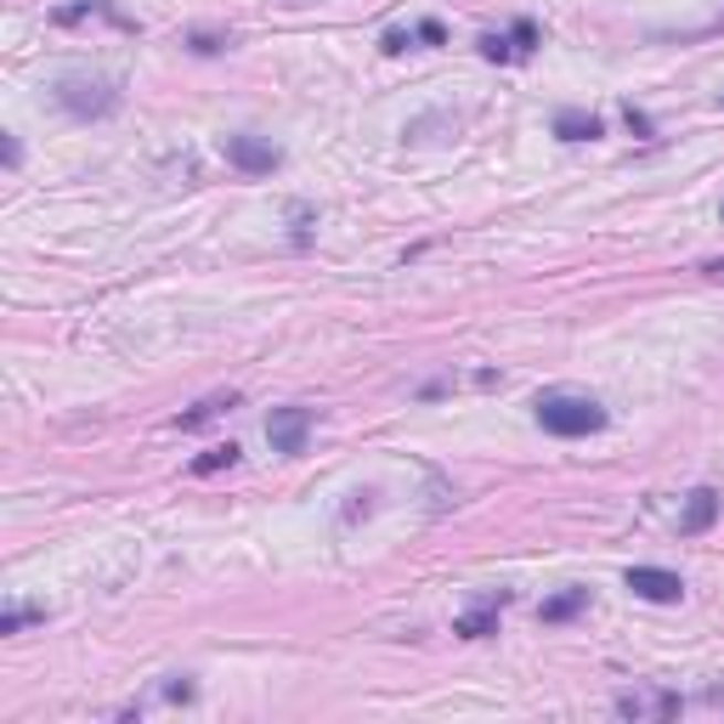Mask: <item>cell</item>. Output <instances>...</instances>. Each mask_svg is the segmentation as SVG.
<instances>
[{"mask_svg":"<svg viewBox=\"0 0 724 724\" xmlns=\"http://www.w3.org/2000/svg\"><path fill=\"white\" fill-rule=\"evenodd\" d=\"M533 413H538V424L549 430V437H560V442H577V437L606 430V408L595 397H584V391H538Z\"/></svg>","mask_w":724,"mask_h":724,"instance_id":"cell-1","label":"cell"},{"mask_svg":"<svg viewBox=\"0 0 724 724\" xmlns=\"http://www.w3.org/2000/svg\"><path fill=\"white\" fill-rule=\"evenodd\" d=\"M57 103L74 119H108L119 108V85L114 80H91V74H69V80H57Z\"/></svg>","mask_w":724,"mask_h":724,"instance_id":"cell-2","label":"cell"},{"mask_svg":"<svg viewBox=\"0 0 724 724\" xmlns=\"http://www.w3.org/2000/svg\"><path fill=\"white\" fill-rule=\"evenodd\" d=\"M306 437H312V408H272V413H266V442H272V453L295 459V453H306Z\"/></svg>","mask_w":724,"mask_h":724,"instance_id":"cell-3","label":"cell"},{"mask_svg":"<svg viewBox=\"0 0 724 724\" xmlns=\"http://www.w3.org/2000/svg\"><path fill=\"white\" fill-rule=\"evenodd\" d=\"M640 600H651V606H673L685 595V584H680V571H668V566H629V577H622Z\"/></svg>","mask_w":724,"mask_h":724,"instance_id":"cell-4","label":"cell"},{"mask_svg":"<svg viewBox=\"0 0 724 724\" xmlns=\"http://www.w3.org/2000/svg\"><path fill=\"white\" fill-rule=\"evenodd\" d=\"M227 165L244 170V176H272L283 165V154L272 148V141H261V136H227Z\"/></svg>","mask_w":724,"mask_h":724,"instance_id":"cell-5","label":"cell"},{"mask_svg":"<svg viewBox=\"0 0 724 724\" xmlns=\"http://www.w3.org/2000/svg\"><path fill=\"white\" fill-rule=\"evenodd\" d=\"M617 713L622 718H673V713H680V696H673V691H622Z\"/></svg>","mask_w":724,"mask_h":724,"instance_id":"cell-6","label":"cell"},{"mask_svg":"<svg viewBox=\"0 0 724 724\" xmlns=\"http://www.w3.org/2000/svg\"><path fill=\"white\" fill-rule=\"evenodd\" d=\"M718 521V493L713 487H696L691 499H685V515H680V533L685 538H702L707 533V526Z\"/></svg>","mask_w":724,"mask_h":724,"instance_id":"cell-7","label":"cell"},{"mask_svg":"<svg viewBox=\"0 0 724 724\" xmlns=\"http://www.w3.org/2000/svg\"><path fill=\"white\" fill-rule=\"evenodd\" d=\"M555 136H560V141H595V136H606V119H600V114H584V108H560V114H555Z\"/></svg>","mask_w":724,"mask_h":724,"instance_id":"cell-8","label":"cell"},{"mask_svg":"<svg viewBox=\"0 0 724 724\" xmlns=\"http://www.w3.org/2000/svg\"><path fill=\"white\" fill-rule=\"evenodd\" d=\"M499 606H504V595L487 600V606H475V611H464V617L453 622V634H464V640H487V634H499Z\"/></svg>","mask_w":724,"mask_h":724,"instance_id":"cell-9","label":"cell"},{"mask_svg":"<svg viewBox=\"0 0 724 724\" xmlns=\"http://www.w3.org/2000/svg\"><path fill=\"white\" fill-rule=\"evenodd\" d=\"M584 606H589V589H566V595L544 600V606H538V617H544V622H566V617H577Z\"/></svg>","mask_w":724,"mask_h":724,"instance_id":"cell-10","label":"cell"},{"mask_svg":"<svg viewBox=\"0 0 724 724\" xmlns=\"http://www.w3.org/2000/svg\"><path fill=\"white\" fill-rule=\"evenodd\" d=\"M221 408H238V391H221V397H204L199 408H192V413H181L176 424H181V430H199V424H204V419H216Z\"/></svg>","mask_w":724,"mask_h":724,"instance_id":"cell-11","label":"cell"},{"mask_svg":"<svg viewBox=\"0 0 724 724\" xmlns=\"http://www.w3.org/2000/svg\"><path fill=\"white\" fill-rule=\"evenodd\" d=\"M91 12H103V18H114V23H125V18H119V12L108 7V0H74V7H63V12H57V23L69 29V23H80V18H91Z\"/></svg>","mask_w":724,"mask_h":724,"instance_id":"cell-12","label":"cell"},{"mask_svg":"<svg viewBox=\"0 0 724 724\" xmlns=\"http://www.w3.org/2000/svg\"><path fill=\"white\" fill-rule=\"evenodd\" d=\"M29 622H45V606H12L7 617H0V634H23Z\"/></svg>","mask_w":724,"mask_h":724,"instance_id":"cell-13","label":"cell"},{"mask_svg":"<svg viewBox=\"0 0 724 724\" xmlns=\"http://www.w3.org/2000/svg\"><path fill=\"white\" fill-rule=\"evenodd\" d=\"M227 464H238V448H232V442L210 448L204 459H192V475H216V470H227Z\"/></svg>","mask_w":724,"mask_h":724,"instance_id":"cell-14","label":"cell"},{"mask_svg":"<svg viewBox=\"0 0 724 724\" xmlns=\"http://www.w3.org/2000/svg\"><path fill=\"white\" fill-rule=\"evenodd\" d=\"M481 57H487V63H515L521 52H515L510 34H481Z\"/></svg>","mask_w":724,"mask_h":724,"instance_id":"cell-15","label":"cell"},{"mask_svg":"<svg viewBox=\"0 0 724 724\" xmlns=\"http://www.w3.org/2000/svg\"><path fill=\"white\" fill-rule=\"evenodd\" d=\"M510 40H515V52H521V57H533V45H538V23H533V18H515Z\"/></svg>","mask_w":724,"mask_h":724,"instance_id":"cell-16","label":"cell"},{"mask_svg":"<svg viewBox=\"0 0 724 724\" xmlns=\"http://www.w3.org/2000/svg\"><path fill=\"white\" fill-rule=\"evenodd\" d=\"M413 40H424V45H442V40H448V29H442L437 18H424V23L413 29Z\"/></svg>","mask_w":724,"mask_h":724,"instance_id":"cell-17","label":"cell"},{"mask_svg":"<svg viewBox=\"0 0 724 724\" xmlns=\"http://www.w3.org/2000/svg\"><path fill=\"white\" fill-rule=\"evenodd\" d=\"M629 130H640V136H657L651 114H646V108H634V103H629Z\"/></svg>","mask_w":724,"mask_h":724,"instance_id":"cell-18","label":"cell"},{"mask_svg":"<svg viewBox=\"0 0 724 724\" xmlns=\"http://www.w3.org/2000/svg\"><path fill=\"white\" fill-rule=\"evenodd\" d=\"M221 45H227V40H216V34H192V52H199V57H216Z\"/></svg>","mask_w":724,"mask_h":724,"instance_id":"cell-19","label":"cell"},{"mask_svg":"<svg viewBox=\"0 0 724 724\" xmlns=\"http://www.w3.org/2000/svg\"><path fill=\"white\" fill-rule=\"evenodd\" d=\"M408 45H413V34H402V29L385 34V52H391V57H397V52H408Z\"/></svg>","mask_w":724,"mask_h":724,"instance_id":"cell-20","label":"cell"},{"mask_svg":"<svg viewBox=\"0 0 724 724\" xmlns=\"http://www.w3.org/2000/svg\"><path fill=\"white\" fill-rule=\"evenodd\" d=\"M718 221H724V210H718Z\"/></svg>","mask_w":724,"mask_h":724,"instance_id":"cell-21","label":"cell"},{"mask_svg":"<svg viewBox=\"0 0 724 724\" xmlns=\"http://www.w3.org/2000/svg\"><path fill=\"white\" fill-rule=\"evenodd\" d=\"M718 103H724V96H718Z\"/></svg>","mask_w":724,"mask_h":724,"instance_id":"cell-22","label":"cell"}]
</instances>
